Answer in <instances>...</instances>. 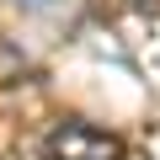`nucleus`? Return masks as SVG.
<instances>
[{
    "label": "nucleus",
    "instance_id": "f257e3e1",
    "mask_svg": "<svg viewBox=\"0 0 160 160\" xmlns=\"http://www.w3.org/2000/svg\"><path fill=\"white\" fill-rule=\"evenodd\" d=\"M43 160H123V144H118V133H107L96 123L64 118L43 133Z\"/></svg>",
    "mask_w": 160,
    "mask_h": 160
}]
</instances>
